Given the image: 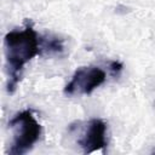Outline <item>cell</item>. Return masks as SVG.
Instances as JSON below:
<instances>
[{"label": "cell", "mask_w": 155, "mask_h": 155, "mask_svg": "<svg viewBox=\"0 0 155 155\" xmlns=\"http://www.w3.org/2000/svg\"><path fill=\"white\" fill-rule=\"evenodd\" d=\"M105 80L107 74L99 67H80L75 70L71 80L65 85L63 91L67 96L91 94L97 87L103 85Z\"/></svg>", "instance_id": "obj_3"}, {"label": "cell", "mask_w": 155, "mask_h": 155, "mask_svg": "<svg viewBox=\"0 0 155 155\" xmlns=\"http://www.w3.org/2000/svg\"><path fill=\"white\" fill-rule=\"evenodd\" d=\"M6 70H7V92L12 94L21 81L25 64L34 57L41 54L40 35L35 31L33 23L27 19L24 28L8 31L4 38Z\"/></svg>", "instance_id": "obj_1"}, {"label": "cell", "mask_w": 155, "mask_h": 155, "mask_svg": "<svg viewBox=\"0 0 155 155\" xmlns=\"http://www.w3.org/2000/svg\"><path fill=\"white\" fill-rule=\"evenodd\" d=\"M13 131V139L8 149V155H23L28 153L41 136V125L34 116L31 109L17 113L8 122Z\"/></svg>", "instance_id": "obj_2"}, {"label": "cell", "mask_w": 155, "mask_h": 155, "mask_svg": "<svg viewBox=\"0 0 155 155\" xmlns=\"http://www.w3.org/2000/svg\"><path fill=\"white\" fill-rule=\"evenodd\" d=\"M107 144V124L101 119L90 120L79 140L82 151L85 154H91L97 150L105 153Z\"/></svg>", "instance_id": "obj_4"}, {"label": "cell", "mask_w": 155, "mask_h": 155, "mask_svg": "<svg viewBox=\"0 0 155 155\" xmlns=\"http://www.w3.org/2000/svg\"><path fill=\"white\" fill-rule=\"evenodd\" d=\"M40 47H41V54H61L64 50L63 40L54 35H40Z\"/></svg>", "instance_id": "obj_5"}, {"label": "cell", "mask_w": 155, "mask_h": 155, "mask_svg": "<svg viewBox=\"0 0 155 155\" xmlns=\"http://www.w3.org/2000/svg\"><path fill=\"white\" fill-rule=\"evenodd\" d=\"M109 69H110V73L113 76H117L120 74V71L122 70V64L117 61H114V62H110L109 64Z\"/></svg>", "instance_id": "obj_6"}]
</instances>
